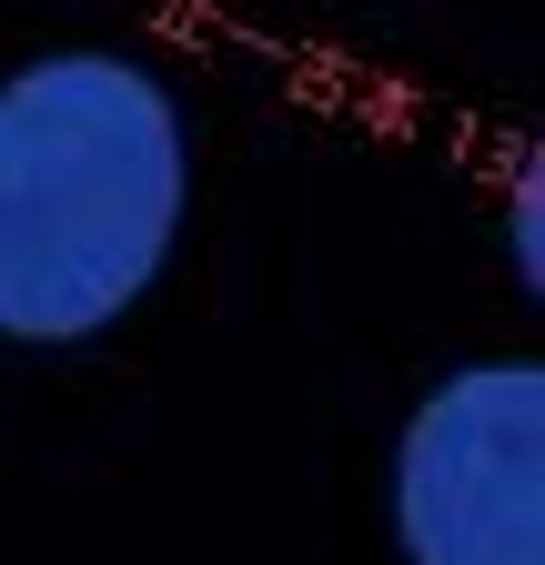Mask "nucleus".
I'll list each match as a JSON object with an SVG mask.
<instances>
[{"instance_id": "1", "label": "nucleus", "mask_w": 545, "mask_h": 565, "mask_svg": "<svg viewBox=\"0 0 545 565\" xmlns=\"http://www.w3.org/2000/svg\"><path fill=\"white\" fill-rule=\"evenodd\" d=\"M192 202L182 102L121 51L0 82V333L82 343L152 294Z\"/></svg>"}, {"instance_id": "2", "label": "nucleus", "mask_w": 545, "mask_h": 565, "mask_svg": "<svg viewBox=\"0 0 545 565\" xmlns=\"http://www.w3.org/2000/svg\"><path fill=\"white\" fill-rule=\"evenodd\" d=\"M404 565H545V374L464 364L394 445Z\"/></svg>"}]
</instances>
